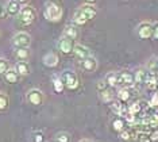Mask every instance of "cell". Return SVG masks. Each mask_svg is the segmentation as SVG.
<instances>
[{
  "label": "cell",
  "mask_w": 158,
  "mask_h": 142,
  "mask_svg": "<svg viewBox=\"0 0 158 142\" xmlns=\"http://www.w3.org/2000/svg\"><path fill=\"white\" fill-rule=\"evenodd\" d=\"M4 79L7 83H11V84H14V83L18 81V79H19V75L16 73L15 69H10V71H7L4 73Z\"/></svg>",
  "instance_id": "cell-21"
},
{
  "label": "cell",
  "mask_w": 158,
  "mask_h": 142,
  "mask_svg": "<svg viewBox=\"0 0 158 142\" xmlns=\"http://www.w3.org/2000/svg\"><path fill=\"white\" fill-rule=\"evenodd\" d=\"M112 107V111L115 112V114H118V115H122V112L124 111V107H123V104L120 103V101H114V104L111 105Z\"/></svg>",
  "instance_id": "cell-28"
},
{
  "label": "cell",
  "mask_w": 158,
  "mask_h": 142,
  "mask_svg": "<svg viewBox=\"0 0 158 142\" xmlns=\"http://www.w3.org/2000/svg\"><path fill=\"white\" fill-rule=\"evenodd\" d=\"M73 53H74V56L81 61L91 56V52H89L88 47H85L84 45H80V43H76V45L73 46Z\"/></svg>",
  "instance_id": "cell-9"
},
{
  "label": "cell",
  "mask_w": 158,
  "mask_h": 142,
  "mask_svg": "<svg viewBox=\"0 0 158 142\" xmlns=\"http://www.w3.org/2000/svg\"><path fill=\"white\" fill-rule=\"evenodd\" d=\"M8 105V96L6 93L0 92V110H4Z\"/></svg>",
  "instance_id": "cell-29"
},
{
  "label": "cell",
  "mask_w": 158,
  "mask_h": 142,
  "mask_svg": "<svg viewBox=\"0 0 158 142\" xmlns=\"http://www.w3.org/2000/svg\"><path fill=\"white\" fill-rule=\"evenodd\" d=\"M104 81H106L107 85L111 87V88H112V87H116L118 85V73L116 72H110V73L106 76Z\"/></svg>",
  "instance_id": "cell-20"
},
{
  "label": "cell",
  "mask_w": 158,
  "mask_h": 142,
  "mask_svg": "<svg viewBox=\"0 0 158 142\" xmlns=\"http://www.w3.org/2000/svg\"><path fill=\"white\" fill-rule=\"evenodd\" d=\"M16 2H18V3H19V4H20V6H26V4H27V3H28V2H30V0H16Z\"/></svg>",
  "instance_id": "cell-36"
},
{
  "label": "cell",
  "mask_w": 158,
  "mask_h": 142,
  "mask_svg": "<svg viewBox=\"0 0 158 142\" xmlns=\"http://www.w3.org/2000/svg\"><path fill=\"white\" fill-rule=\"evenodd\" d=\"M20 4L16 2V0H8L6 4V10H7V14L8 15H12V16H16L20 12Z\"/></svg>",
  "instance_id": "cell-11"
},
{
  "label": "cell",
  "mask_w": 158,
  "mask_h": 142,
  "mask_svg": "<svg viewBox=\"0 0 158 142\" xmlns=\"http://www.w3.org/2000/svg\"><path fill=\"white\" fill-rule=\"evenodd\" d=\"M153 38L158 41V22L153 24Z\"/></svg>",
  "instance_id": "cell-31"
},
{
  "label": "cell",
  "mask_w": 158,
  "mask_h": 142,
  "mask_svg": "<svg viewBox=\"0 0 158 142\" xmlns=\"http://www.w3.org/2000/svg\"><path fill=\"white\" fill-rule=\"evenodd\" d=\"M146 87L149 89L154 91L158 87V75L156 73V72H149L147 73V77H146Z\"/></svg>",
  "instance_id": "cell-13"
},
{
  "label": "cell",
  "mask_w": 158,
  "mask_h": 142,
  "mask_svg": "<svg viewBox=\"0 0 158 142\" xmlns=\"http://www.w3.org/2000/svg\"><path fill=\"white\" fill-rule=\"evenodd\" d=\"M78 34H80V32H78V28L74 26V24H68V26L64 28V35L68 37L69 39H72V41H73V39H77Z\"/></svg>",
  "instance_id": "cell-15"
},
{
  "label": "cell",
  "mask_w": 158,
  "mask_h": 142,
  "mask_svg": "<svg viewBox=\"0 0 158 142\" xmlns=\"http://www.w3.org/2000/svg\"><path fill=\"white\" fill-rule=\"evenodd\" d=\"M157 61H158V58H157Z\"/></svg>",
  "instance_id": "cell-40"
},
{
  "label": "cell",
  "mask_w": 158,
  "mask_h": 142,
  "mask_svg": "<svg viewBox=\"0 0 158 142\" xmlns=\"http://www.w3.org/2000/svg\"><path fill=\"white\" fill-rule=\"evenodd\" d=\"M53 87H54L56 92H61L65 85H64V83H62V80H61V77H54V79H53Z\"/></svg>",
  "instance_id": "cell-27"
},
{
  "label": "cell",
  "mask_w": 158,
  "mask_h": 142,
  "mask_svg": "<svg viewBox=\"0 0 158 142\" xmlns=\"http://www.w3.org/2000/svg\"><path fill=\"white\" fill-rule=\"evenodd\" d=\"M81 67L85 69V71L88 72H93L96 68H98V61H96L95 57L89 56L88 58H85V60L81 61Z\"/></svg>",
  "instance_id": "cell-14"
},
{
  "label": "cell",
  "mask_w": 158,
  "mask_h": 142,
  "mask_svg": "<svg viewBox=\"0 0 158 142\" xmlns=\"http://www.w3.org/2000/svg\"><path fill=\"white\" fill-rule=\"evenodd\" d=\"M123 126H124L123 119L118 118V119H115L114 121V129L116 130V131H123Z\"/></svg>",
  "instance_id": "cell-30"
},
{
  "label": "cell",
  "mask_w": 158,
  "mask_h": 142,
  "mask_svg": "<svg viewBox=\"0 0 158 142\" xmlns=\"http://www.w3.org/2000/svg\"><path fill=\"white\" fill-rule=\"evenodd\" d=\"M150 104H152V105H158V93H156L152 97V101H150Z\"/></svg>",
  "instance_id": "cell-34"
},
{
  "label": "cell",
  "mask_w": 158,
  "mask_h": 142,
  "mask_svg": "<svg viewBox=\"0 0 158 142\" xmlns=\"http://www.w3.org/2000/svg\"><path fill=\"white\" fill-rule=\"evenodd\" d=\"M147 73H149V71L145 68H138L135 71L134 73V80L136 84H143V83H146V77H147Z\"/></svg>",
  "instance_id": "cell-16"
},
{
  "label": "cell",
  "mask_w": 158,
  "mask_h": 142,
  "mask_svg": "<svg viewBox=\"0 0 158 142\" xmlns=\"http://www.w3.org/2000/svg\"><path fill=\"white\" fill-rule=\"evenodd\" d=\"M15 57L18 58V61H26L30 58V50L28 47H20V49L15 50Z\"/></svg>",
  "instance_id": "cell-19"
},
{
  "label": "cell",
  "mask_w": 158,
  "mask_h": 142,
  "mask_svg": "<svg viewBox=\"0 0 158 142\" xmlns=\"http://www.w3.org/2000/svg\"><path fill=\"white\" fill-rule=\"evenodd\" d=\"M96 87H98V89H99V91H103V89H106L108 85H107V83L104 81V80H100V81L98 83V85H96Z\"/></svg>",
  "instance_id": "cell-32"
},
{
  "label": "cell",
  "mask_w": 158,
  "mask_h": 142,
  "mask_svg": "<svg viewBox=\"0 0 158 142\" xmlns=\"http://www.w3.org/2000/svg\"><path fill=\"white\" fill-rule=\"evenodd\" d=\"M61 80H62L64 85L69 89H77L78 85H80L78 76L76 72H73V71H64L62 73H61Z\"/></svg>",
  "instance_id": "cell-3"
},
{
  "label": "cell",
  "mask_w": 158,
  "mask_h": 142,
  "mask_svg": "<svg viewBox=\"0 0 158 142\" xmlns=\"http://www.w3.org/2000/svg\"><path fill=\"white\" fill-rule=\"evenodd\" d=\"M45 16L52 22H58L62 18V8L54 2H48L45 6Z\"/></svg>",
  "instance_id": "cell-2"
},
{
  "label": "cell",
  "mask_w": 158,
  "mask_h": 142,
  "mask_svg": "<svg viewBox=\"0 0 158 142\" xmlns=\"http://www.w3.org/2000/svg\"><path fill=\"white\" fill-rule=\"evenodd\" d=\"M26 99L30 104H34V105H38L42 103V100H44V93H42L41 89L38 88H33L30 89L28 92L26 93Z\"/></svg>",
  "instance_id": "cell-8"
},
{
  "label": "cell",
  "mask_w": 158,
  "mask_h": 142,
  "mask_svg": "<svg viewBox=\"0 0 158 142\" xmlns=\"http://www.w3.org/2000/svg\"><path fill=\"white\" fill-rule=\"evenodd\" d=\"M12 45L15 49H20V47H28L31 45V37L27 32H18L12 38Z\"/></svg>",
  "instance_id": "cell-4"
},
{
  "label": "cell",
  "mask_w": 158,
  "mask_h": 142,
  "mask_svg": "<svg viewBox=\"0 0 158 142\" xmlns=\"http://www.w3.org/2000/svg\"><path fill=\"white\" fill-rule=\"evenodd\" d=\"M7 71H10V62L6 58L0 57V75H4Z\"/></svg>",
  "instance_id": "cell-26"
},
{
  "label": "cell",
  "mask_w": 158,
  "mask_h": 142,
  "mask_svg": "<svg viewBox=\"0 0 158 142\" xmlns=\"http://www.w3.org/2000/svg\"><path fill=\"white\" fill-rule=\"evenodd\" d=\"M122 138L127 141L128 138H130V133H128V131H122Z\"/></svg>",
  "instance_id": "cell-35"
},
{
  "label": "cell",
  "mask_w": 158,
  "mask_h": 142,
  "mask_svg": "<svg viewBox=\"0 0 158 142\" xmlns=\"http://www.w3.org/2000/svg\"><path fill=\"white\" fill-rule=\"evenodd\" d=\"M37 18V11L31 6H24L20 8V12L18 14V22L23 26H28L35 20Z\"/></svg>",
  "instance_id": "cell-1"
},
{
  "label": "cell",
  "mask_w": 158,
  "mask_h": 142,
  "mask_svg": "<svg viewBox=\"0 0 158 142\" xmlns=\"http://www.w3.org/2000/svg\"><path fill=\"white\" fill-rule=\"evenodd\" d=\"M73 46H74V43L72 39H69L68 37H65V35H62L60 39H58V42H57V47H58V50L61 53H64V54H69L73 52Z\"/></svg>",
  "instance_id": "cell-7"
},
{
  "label": "cell",
  "mask_w": 158,
  "mask_h": 142,
  "mask_svg": "<svg viewBox=\"0 0 158 142\" xmlns=\"http://www.w3.org/2000/svg\"><path fill=\"white\" fill-rule=\"evenodd\" d=\"M6 14H7V10H6V6L3 4V3H0V18H3V16H6Z\"/></svg>",
  "instance_id": "cell-33"
},
{
  "label": "cell",
  "mask_w": 158,
  "mask_h": 142,
  "mask_svg": "<svg viewBox=\"0 0 158 142\" xmlns=\"http://www.w3.org/2000/svg\"><path fill=\"white\" fill-rule=\"evenodd\" d=\"M135 84L134 75L128 73V72H120L118 73V85H120L122 88H131Z\"/></svg>",
  "instance_id": "cell-6"
},
{
  "label": "cell",
  "mask_w": 158,
  "mask_h": 142,
  "mask_svg": "<svg viewBox=\"0 0 158 142\" xmlns=\"http://www.w3.org/2000/svg\"><path fill=\"white\" fill-rule=\"evenodd\" d=\"M100 99H102L103 101H106V103H108V101H112L114 99V93L111 92L110 89H103L100 91Z\"/></svg>",
  "instance_id": "cell-23"
},
{
  "label": "cell",
  "mask_w": 158,
  "mask_h": 142,
  "mask_svg": "<svg viewBox=\"0 0 158 142\" xmlns=\"http://www.w3.org/2000/svg\"><path fill=\"white\" fill-rule=\"evenodd\" d=\"M85 2H87L88 4H93V3H96V2H98V0H85Z\"/></svg>",
  "instance_id": "cell-38"
},
{
  "label": "cell",
  "mask_w": 158,
  "mask_h": 142,
  "mask_svg": "<svg viewBox=\"0 0 158 142\" xmlns=\"http://www.w3.org/2000/svg\"><path fill=\"white\" fill-rule=\"evenodd\" d=\"M54 142H70V134L66 131H60L56 134Z\"/></svg>",
  "instance_id": "cell-22"
},
{
  "label": "cell",
  "mask_w": 158,
  "mask_h": 142,
  "mask_svg": "<svg viewBox=\"0 0 158 142\" xmlns=\"http://www.w3.org/2000/svg\"><path fill=\"white\" fill-rule=\"evenodd\" d=\"M80 10L84 12V15L87 16L88 20L93 19V18L96 16V12H98V10H96V7H93L92 4H84L80 7Z\"/></svg>",
  "instance_id": "cell-17"
},
{
  "label": "cell",
  "mask_w": 158,
  "mask_h": 142,
  "mask_svg": "<svg viewBox=\"0 0 158 142\" xmlns=\"http://www.w3.org/2000/svg\"><path fill=\"white\" fill-rule=\"evenodd\" d=\"M58 61H60L58 56H57L56 53H53V52L48 53V54H46V56L44 57V64H45L48 68H54V67H57V65H58Z\"/></svg>",
  "instance_id": "cell-12"
},
{
  "label": "cell",
  "mask_w": 158,
  "mask_h": 142,
  "mask_svg": "<svg viewBox=\"0 0 158 142\" xmlns=\"http://www.w3.org/2000/svg\"><path fill=\"white\" fill-rule=\"evenodd\" d=\"M14 69H15L16 73L19 76H27V75H30V72H31L30 64H28L27 61H18L15 64V67H14Z\"/></svg>",
  "instance_id": "cell-10"
},
{
  "label": "cell",
  "mask_w": 158,
  "mask_h": 142,
  "mask_svg": "<svg viewBox=\"0 0 158 142\" xmlns=\"http://www.w3.org/2000/svg\"><path fill=\"white\" fill-rule=\"evenodd\" d=\"M73 20H74V23L76 24H85L88 22V19H87V16L84 15V12L80 10V7L74 11V14H73Z\"/></svg>",
  "instance_id": "cell-18"
},
{
  "label": "cell",
  "mask_w": 158,
  "mask_h": 142,
  "mask_svg": "<svg viewBox=\"0 0 158 142\" xmlns=\"http://www.w3.org/2000/svg\"><path fill=\"white\" fill-rule=\"evenodd\" d=\"M118 99L120 101H127L130 99V91H128V88H120L119 92H118Z\"/></svg>",
  "instance_id": "cell-24"
},
{
  "label": "cell",
  "mask_w": 158,
  "mask_h": 142,
  "mask_svg": "<svg viewBox=\"0 0 158 142\" xmlns=\"http://www.w3.org/2000/svg\"><path fill=\"white\" fill-rule=\"evenodd\" d=\"M30 142H46V137L42 131H35L30 138Z\"/></svg>",
  "instance_id": "cell-25"
},
{
  "label": "cell",
  "mask_w": 158,
  "mask_h": 142,
  "mask_svg": "<svg viewBox=\"0 0 158 142\" xmlns=\"http://www.w3.org/2000/svg\"><path fill=\"white\" fill-rule=\"evenodd\" d=\"M80 142H92V141L91 140H81Z\"/></svg>",
  "instance_id": "cell-39"
},
{
  "label": "cell",
  "mask_w": 158,
  "mask_h": 142,
  "mask_svg": "<svg viewBox=\"0 0 158 142\" xmlns=\"http://www.w3.org/2000/svg\"><path fill=\"white\" fill-rule=\"evenodd\" d=\"M152 140H153V141H157V140H158V131H156V133L152 134Z\"/></svg>",
  "instance_id": "cell-37"
},
{
  "label": "cell",
  "mask_w": 158,
  "mask_h": 142,
  "mask_svg": "<svg viewBox=\"0 0 158 142\" xmlns=\"http://www.w3.org/2000/svg\"><path fill=\"white\" fill-rule=\"evenodd\" d=\"M136 34L142 39H149L153 37V24L150 22H142L136 27Z\"/></svg>",
  "instance_id": "cell-5"
}]
</instances>
